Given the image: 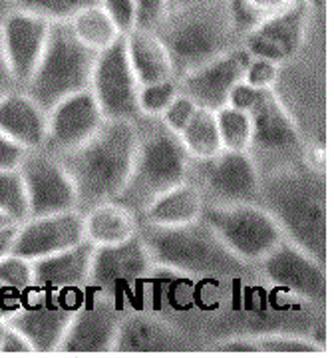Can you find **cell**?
I'll list each match as a JSON object with an SVG mask.
<instances>
[{
  "label": "cell",
  "mask_w": 334,
  "mask_h": 358,
  "mask_svg": "<svg viewBox=\"0 0 334 358\" xmlns=\"http://www.w3.org/2000/svg\"><path fill=\"white\" fill-rule=\"evenodd\" d=\"M197 103L193 102L189 96H185V94H177L175 96V100L169 103V108H167L166 112L161 114V124L166 126L169 131H173L175 136H180L183 128L189 124V120L193 117V114L197 112Z\"/></svg>",
  "instance_id": "obj_36"
},
{
  "label": "cell",
  "mask_w": 334,
  "mask_h": 358,
  "mask_svg": "<svg viewBox=\"0 0 334 358\" xmlns=\"http://www.w3.org/2000/svg\"><path fill=\"white\" fill-rule=\"evenodd\" d=\"M26 294L28 293H22L18 289H13V287L0 282V319H10L14 313L22 307Z\"/></svg>",
  "instance_id": "obj_42"
},
{
  "label": "cell",
  "mask_w": 334,
  "mask_h": 358,
  "mask_svg": "<svg viewBox=\"0 0 334 358\" xmlns=\"http://www.w3.org/2000/svg\"><path fill=\"white\" fill-rule=\"evenodd\" d=\"M201 219L217 233L233 255L247 265L261 261L284 239L277 221L259 203L205 205Z\"/></svg>",
  "instance_id": "obj_8"
},
{
  "label": "cell",
  "mask_w": 334,
  "mask_h": 358,
  "mask_svg": "<svg viewBox=\"0 0 334 358\" xmlns=\"http://www.w3.org/2000/svg\"><path fill=\"white\" fill-rule=\"evenodd\" d=\"M251 115V145L249 155L255 166L265 162L269 171L307 162L305 140L296 120L286 110L275 90H263ZM263 176V173H261Z\"/></svg>",
  "instance_id": "obj_7"
},
{
  "label": "cell",
  "mask_w": 334,
  "mask_h": 358,
  "mask_svg": "<svg viewBox=\"0 0 334 358\" xmlns=\"http://www.w3.org/2000/svg\"><path fill=\"white\" fill-rule=\"evenodd\" d=\"M50 24L48 20L18 8H8L0 16V48L18 88L24 86L38 64Z\"/></svg>",
  "instance_id": "obj_18"
},
{
  "label": "cell",
  "mask_w": 334,
  "mask_h": 358,
  "mask_svg": "<svg viewBox=\"0 0 334 358\" xmlns=\"http://www.w3.org/2000/svg\"><path fill=\"white\" fill-rule=\"evenodd\" d=\"M177 138L191 159H207L223 150L217 122H215V112H209L203 108H197L189 124L183 128Z\"/></svg>",
  "instance_id": "obj_29"
},
{
  "label": "cell",
  "mask_w": 334,
  "mask_h": 358,
  "mask_svg": "<svg viewBox=\"0 0 334 358\" xmlns=\"http://www.w3.org/2000/svg\"><path fill=\"white\" fill-rule=\"evenodd\" d=\"M201 2H211V0H167V10L181 8V6H191V4H201Z\"/></svg>",
  "instance_id": "obj_47"
},
{
  "label": "cell",
  "mask_w": 334,
  "mask_h": 358,
  "mask_svg": "<svg viewBox=\"0 0 334 358\" xmlns=\"http://www.w3.org/2000/svg\"><path fill=\"white\" fill-rule=\"evenodd\" d=\"M259 205L283 231L284 239L326 265V179L309 162L261 176Z\"/></svg>",
  "instance_id": "obj_1"
},
{
  "label": "cell",
  "mask_w": 334,
  "mask_h": 358,
  "mask_svg": "<svg viewBox=\"0 0 334 358\" xmlns=\"http://www.w3.org/2000/svg\"><path fill=\"white\" fill-rule=\"evenodd\" d=\"M28 217L76 209V189L60 159L46 150H28L18 166Z\"/></svg>",
  "instance_id": "obj_13"
},
{
  "label": "cell",
  "mask_w": 334,
  "mask_h": 358,
  "mask_svg": "<svg viewBox=\"0 0 334 358\" xmlns=\"http://www.w3.org/2000/svg\"><path fill=\"white\" fill-rule=\"evenodd\" d=\"M261 94H263V90L253 88V86H249L245 80H241V82H237V84L233 86L231 94H229V100H227V106L237 108V110L249 114V112L257 106Z\"/></svg>",
  "instance_id": "obj_39"
},
{
  "label": "cell",
  "mask_w": 334,
  "mask_h": 358,
  "mask_svg": "<svg viewBox=\"0 0 334 358\" xmlns=\"http://www.w3.org/2000/svg\"><path fill=\"white\" fill-rule=\"evenodd\" d=\"M138 14V28H154L167 13V0H133Z\"/></svg>",
  "instance_id": "obj_38"
},
{
  "label": "cell",
  "mask_w": 334,
  "mask_h": 358,
  "mask_svg": "<svg viewBox=\"0 0 334 358\" xmlns=\"http://www.w3.org/2000/svg\"><path fill=\"white\" fill-rule=\"evenodd\" d=\"M92 296H84L74 310L58 352H112L122 308L114 301L88 287Z\"/></svg>",
  "instance_id": "obj_16"
},
{
  "label": "cell",
  "mask_w": 334,
  "mask_h": 358,
  "mask_svg": "<svg viewBox=\"0 0 334 358\" xmlns=\"http://www.w3.org/2000/svg\"><path fill=\"white\" fill-rule=\"evenodd\" d=\"M138 90L140 82L129 66L126 42L122 36L112 46L96 54L90 92L106 120L136 122L140 117Z\"/></svg>",
  "instance_id": "obj_11"
},
{
  "label": "cell",
  "mask_w": 334,
  "mask_h": 358,
  "mask_svg": "<svg viewBox=\"0 0 334 358\" xmlns=\"http://www.w3.org/2000/svg\"><path fill=\"white\" fill-rule=\"evenodd\" d=\"M110 18L116 22L122 34H128L138 24V14H136V2L133 0H98Z\"/></svg>",
  "instance_id": "obj_37"
},
{
  "label": "cell",
  "mask_w": 334,
  "mask_h": 358,
  "mask_svg": "<svg viewBox=\"0 0 334 358\" xmlns=\"http://www.w3.org/2000/svg\"><path fill=\"white\" fill-rule=\"evenodd\" d=\"M126 42V54H128L129 66L142 84H155L175 78L171 58L167 54L161 40L155 36L150 28H133L128 34H124Z\"/></svg>",
  "instance_id": "obj_24"
},
{
  "label": "cell",
  "mask_w": 334,
  "mask_h": 358,
  "mask_svg": "<svg viewBox=\"0 0 334 358\" xmlns=\"http://www.w3.org/2000/svg\"><path fill=\"white\" fill-rule=\"evenodd\" d=\"M257 265L263 279L273 287L303 301L324 305L326 268L295 243L283 239L270 253L257 261Z\"/></svg>",
  "instance_id": "obj_14"
},
{
  "label": "cell",
  "mask_w": 334,
  "mask_h": 358,
  "mask_svg": "<svg viewBox=\"0 0 334 358\" xmlns=\"http://www.w3.org/2000/svg\"><path fill=\"white\" fill-rule=\"evenodd\" d=\"M213 350L223 355H324L319 343L284 333L231 336L217 341Z\"/></svg>",
  "instance_id": "obj_27"
},
{
  "label": "cell",
  "mask_w": 334,
  "mask_h": 358,
  "mask_svg": "<svg viewBox=\"0 0 334 358\" xmlns=\"http://www.w3.org/2000/svg\"><path fill=\"white\" fill-rule=\"evenodd\" d=\"M94 245L86 239L70 249L32 261L34 289L48 293L84 291L90 282Z\"/></svg>",
  "instance_id": "obj_21"
},
{
  "label": "cell",
  "mask_w": 334,
  "mask_h": 358,
  "mask_svg": "<svg viewBox=\"0 0 334 358\" xmlns=\"http://www.w3.org/2000/svg\"><path fill=\"white\" fill-rule=\"evenodd\" d=\"M0 355H34V350L24 334L14 329L13 324H6V331L0 341Z\"/></svg>",
  "instance_id": "obj_40"
},
{
  "label": "cell",
  "mask_w": 334,
  "mask_h": 358,
  "mask_svg": "<svg viewBox=\"0 0 334 358\" xmlns=\"http://www.w3.org/2000/svg\"><path fill=\"white\" fill-rule=\"evenodd\" d=\"M249 58H251L249 50L243 44H239L229 52L217 56L215 60L181 76L177 80L180 92L189 96L199 108L217 112L219 108L227 106L233 86L243 80L245 66Z\"/></svg>",
  "instance_id": "obj_20"
},
{
  "label": "cell",
  "mask_w": 334,
  "mask_h": 358,
  "mask_svg": "<svg viewBox=\"0 0 334 358\" xmlns=\"http://www.w3.org/2000/svg\"><path fill=\"white\" fill-rule=\"evenodd\" d=\"M243 2L247 4V8L257 16L259 22H263L270 16L289 10L296 0H243Z\"/></svg>",
  "instance_id": "obj_41"
},
{
  "label": "cell",
  "mask_w": 334,
  "mask_h": 358,
  "mask_svg": "<svg viewBox=\"0 0 334 358\" xmlns=\"http://www.w3.org/2000/svg\"><path fill=\"white\" fill-rule=\"evenodd\" d=\"M16 88H18V84H16L13 72H10V66L6 62V58L2 54V48H0V98Z\"/></svg>",
  "instance_id": "obj_44"
},
{
  "label": "cell",
  "mask_w": 334,
  "mask_h": 358,
  "mask_svg": "<svg viewBox=\"0 0 334 358\" xmlns=\"http://www.w3.org/2000/svg\"><path fill=\"white\" fill-rule=\"evenodd\" d=\"M309 8L312 10V14L317 18H322L324 16V10H326V0H307Z\"/></svg>",
  "instance_id": "obj_46"
},
{
  "label": "cell",
  "mask_w": 334,
  "mask_h": 358,
  "mask_svg": "<svg viewBox=\"0 0 334 358\" xmlns=\"http://www.w3.org/2000/svg\"><path fill=\"white\" fill-rule=\"evenodd\" d=\"M281 68L283 66L273 62L269 58H259L251 56L249 62L245 66L243 80L257 90H275L281 78Z\"/></svg>",
  "instance_id": "obj_35"
},
{
  "label": "cell",
  "mask_w": 334,
  "mask_h": 358,
  "mask_svg": "<svg viewBox=\"0 0 334 358\" xmlns=\"http://www.w3.org/2000/svg\"><path fill=\"white\" fill-rule=\"evenodd\" d=\"M8 223H16V221H14L13 217H8L6 213L0 211V227H4V225H8Z\"/></svg>",
  "instance_id": "obj_48"
},
{
  "label": "cell",
  "mask_w": 334,
  "mask_h": 358,
  "mask_svg": "<svg viewBox=\"0 0 334 358\" xmlns=\"http://www.w3.org/2000/svg\"><path fill=\"white\" fill-rule=\"evenodd\" d=\"M152 30L166 46L177 80L241 44L225 0L167 10Z\"/></svg>",
  "instance_id": "obj_4"
},
{
  "label": "cell",
  "mask_w": 334,
  "mask_h": 358,
  "mask_svg": "<svg viewBox=\"0 0 334 358\" xmlns=\"http://www.w3.org/2000/svg\"><path fill=\"white\" fill-rule=\"evenodd\" d=\"M203 199L201 193L191 181H181L180 185L171 187L169 192L159 195L142 215L138 217L140 223L161 225V227H175L197 221L203 213Z\"/></svg>",
  "instance_id": "obj_25"
},
{
  "label": "cell",
  "mask_w": 334,
  "mask_h": 358,
  "mask_svg": "<svg viewBox=\"0 0 334 358\" xmlns=\"http://www.w3.org/2000/svg\"><path fill=\"white\" fill-rule=\"evenodd\" d=\"M314 18L307 0H296L289 10L263 20L243 36L241 44L251 56L269 58L281 66L289 64L303 50Z\"/></svg>",
  "instance_id": "obj_15"
},
{
  "label": "cell",
  "mask_w": 334,
  "mask_h": 358,
  "mask_svg": "<svg viewBox=\"0 0 334 358\" xmlns=\"http://www.w3.org/2000/svg\"><path fill=\"white\" fill-rule=\"evenodd\" d=\"M187 181L197 187L205 205L259 203L261 176L247 152L221 150L213 157L191 159Z\"/></svg>",
  "instance_id": "obj_9"
},
{
  "label": "cell",
  "mask_w": 334,
  "mask_h": 358,
  "mask_svg": "<svg viewBox=\"0 0 334 358\" xmlns=\"http://www.w3.org/2000/svg\"><path fill=\"white\" fill-rule=\"evenodd\" d=\"M0 211L13 217L16 223L28 217L24 185L18 169L0 167Z\"/></svg>",
  "instance_id": "obj_33"
},
{
  "label": "cell",
  "mask_w": 334,
  "mask_h": 358,
  "mask_svg": "<svg viewBox=\"0 0 334 358\" xmlns=\"http://www.w3.org/2000/svg\"><path fill=\"white\" fill-rule=\"evenodd\" d=\"M84 215V239L94 247L124 243L138 233V217L116 201L90 207Z\"/></svg>",
  "instance_id": "obj_26"
},
{
  "label": "cell",
  "mask_w": 334,
  "mask_h": 358,
  "mask_svg": "<svg viewBox=\"0 0 334 358\" xmlns=\"http://www.w3.org/2000/svg\"><path fill=\"white\" fill-rule=\"evenodd\" d=\"M136 131L138 140L129 176L114 201L140 217L159 195L187 179L191 157L159 117L140 115Z\"/></svg>",
  "instance_id": "obj_3"
},
{
  "label": "cell",
  "mask_w": 334,
  "mask_h": 358,
  "mask_svg": "<svg viewBox=\"0 0 334 358\" xmlns=\"http://www.w3.org/2000/svg\"><path fill=\"white\" fill-rule=\"evenodd\" d=\"M0 131L22 150H38L46 140V112L22 88L0 98Z\"/></svg>",
  "instance_id": "obj_22"
},
{
  "label": "cell",
  "mask_w": 334,
  "mask_h": 358,
  "mask_svg": "<svg viewBox=\"0 0 334 358\" xmlns=\"http://www.w3.org/2000/svg\"><path fill=\"white\" fill-rule=\"evenodd\" d=\"M70 30L88 50L102 52L108 46H112L117 38L124 34L119 32L116 22L110 18V14L100 6V2H92L88 6L80 8L70 20H68Z\"/></svg>",
  "instance_id": "obj_28"
},
{
  "label": "cell",
  "mask_w": 334,
  "mask_h": 358,
  "mask_svg": "<svg viewBox=\"0 0 334 358\" xmlns=\"http://www.w3.org/2000/svg\"><path fill=\"white\" fill-rule=\"evenodd\" d=\"M103 117L90 88L72 94L46 112V140L42 150L62 155L84 141H88L100 129Z\"/></svg>",
  "instance_id": "obj_17"
},
{
  "label": "cell",
  "mask_w": 334,
  "mask_h": 358,
  "mask_svg": "<svg viewBox=\"0 0 334 358\" xmlns=\"http://www.w3.org/2000/svg\"><path fill=\"white\" fill-rule=\"evenodd\" d=\"M136 140V122L106 120L90 140L56 155L74 183L80 213L116 199L129 176Z\"/></svg>",
  "instance_id": "obj_2"
},
{
  "label": "cell",
  "mask_w": 334,
  "mask_h": 358,
  "mask_svg": "<svg viewBox=\"0 0 334 358\" xmlns=\"http://www.w3.org/2000/svg\"><path fill=\"white\" fill-rule=\"evenodd\" d=\"M16 227H18V223H8V225L0 227V259H2V257H6L10 251H13Z\"/></svg>",
  "instance_id": "obj_45"
},
{
  "label": "cell",
  "mask_w": 334,
  "mask_h": 358,
  "mask_svg": "<svg viewBox=\"0 0 334 358\" xmlns=\"http://www.w3.org/2000/svg\"><path fill=\"white\" fill-rule=\"evenodd\" d=\"M94 62L96 52L74 36L68 22H52L38 64L22 90L44 112H50L60 100L90 88Z\"/></svg>",
  "instance_id": "obj_6"
},
{
  "label": "cell",
  "mask_w": 334,
  "mask_h": 358,
  "mask_svg": "<svg viewBox=\"0 0 334 358\" xmlns=\"http://www.w3.org/2000/svg\"><path fill=\"white\" fill-rule=\"evenodd\" d=\"M0 282L18 289L22 293H28L34 289V271H32V261L24 257L8 253L0 259Z\"/></svg>",
  "instance_id": "obj_34"
},
{
  "label": "cell",
  "mask_w": 334,
  "mask_h": 358,
  "mask_svg": "<svg viewBox=\"0 0 334 358\" xmlns=\"http://www.w3.org/2000/svg\"><path fill=\"white\" fill-rule=\"evenodd\" d=\"M10 2H13V0H0V16L10 8Z\"/></svg>",
  "instance_id": "obj_49"
},
{
  "label": "cell",
  "mask_w": 334,
  "mask_h": 358,
  "mask_svg": "<svg viewBox=\"0 0 334 358\" xmlns=\"http://www.w3.org/2000/svg\"><path fill=\"white\" fill-rule=\"evenodd\" d=\"M180 94L177 78H171L166 82L155 84H142L138 90V110L140 115L145 117H161V114L169 108V103Z\"/></svg>",
  "instance_id": "obj_32"
},
{
  "label": "cell",
  "mask_w": 334,
  "mask_h": 358,
  "mask_svg": "<svg viewBox=\"0 0 334 358\" xmlns=\"http://www.w3.org/2000/svg\"><path fill=\"white\" fill-rule=\"evenodd\" d=\"M84 241V215L78 209L26 217L18 223L13 251L28 261L54 255Z\"/></svg>",
  "instance_id": "obj_19"
},
{
  "label": "cell",
  "mask_w": 334,
  "mask_h": 358,
  "mask_svg": "<svg viewBox=\"0 0 334 358\" xmlns=\"http://www.w3.org/2000/svg\"><path fill=\"white\" fill-rule=\"evenodd\" d=\"M98 0H13L10 8L40 16L48 22H68L74 14Z\"/></svg>",
  "instance_id": "obj_31"
},
{
  "label": "cell",
  "mask_w": 334,
  "mask_h": 358,
  "mask_svg": "<svg viewBox=\"0 0 334 358\" xmlns=\"http://www.w3.org/2000/svg\"><path fill=\"white\" fill-rule=\"evenodd\" d=\"M221 145L227 152H247L251 145V115L231 106H223L215 112Z\"/></svg>",
  "instance_id": "obj_30"
},
{
  "label": "cell",
  "mask_w": 334,
  "mask_h": 358,
  "mask_svg": "<svg viewBox=\"0 0 334 358\" xmlns=\"http://www.w3.org/2000/svg\"><path fill=\"white\" fill-rule=\"evenodd\" d=\"M138 235L157 271L195 277H237L247 265L233 255L201 217L175 227L138 221Z\"/></svg>",
  "instance_id": "obj_5"
},
{
  "label": "cell",
  "mask_w": 334,
  "mask_h": 358,
  "mask_svg": "<svg viewBox=\"0 0 334 358\" xmlns=\"http://www.w3.org/2000/svg\"><path fill=\"white\" fill-rule=\"evenodd\" d=\"M180 333L167 322L147 315H128L119 320L112 352H177L183 350Z\"/></svg>",
  "instance_id": "obj_23"
},
{
  "label": "cell",
  "mask_w": 334,
  "mask_h": 358,
  "mask_svg": "<svg viewBox=\"0 0 334 358\" xmlns=\"http://www.w3.org/2000/svg\"><path fill=\"white\" fill-rule=\"evenodd\" d=\"M74 293L78 291L48 293L32 289L24 296L22 307L8 319V324L24 334L34 355L58 352L72 315L84 299V293L78 294L76 299H70Z\"/></svg>",
  "instance_id": "obj_10"
},
{
  "label": "cell",
  "mask_w": 334,
  "mask_h": 358,
  "mask_svg": "<svg viewBox=\"0 0 334 358\" xmlns=\"http://www.w3.org/2000/svg\"><path fill=\"white\" fill-rule=\"evenodd\" d=\"M6 324H8V320L0 319V341H2V334H4V331H6Z\"/></svg>",
  "instance_id": "obj_50"
},
{
  "label": "cell",
  "mask_w": 334,
  "mask_h": 358,
  "mask_svg": "<svg viewBox=\"0 0 334 358\" xmlns=\"http://www.w3.org/2000/svg\"><path fill=\"white\" fill-rule=\"evenodd\" d=\"M154 271L150 253L136 233L124 243L94 247L88 287L116 303L117 296L138 291V282L152 277Z\"/></svg>",
  "instance_id": "obj_12"
},
{
  "label": "cell",
  "mask_w": 334,
  "mask_h": 358,
  "mask_svg": "<svg viewBox=\"0 0 334 358\" xmlns=\"http://www.w3.org/2000/svg\"><path fill=\"white\" fill-rule=\"evenodd\" d=\"M26 150L20 145H16L13 140H8L2 131H0V167L2 169H18Z\"/></svg>",
  "instance_id": "obj_43"
}]
</instances>
